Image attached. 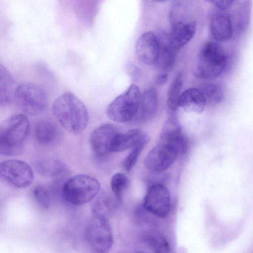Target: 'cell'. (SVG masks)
I'll use <instances>...</instances> for the list:
<instances>
[{"instance_id":"cell-13","label":"cell","mask_w":253,"mask_h":253,"mask_svg":"<svg viewBox=\"0 0 253 253\" xmlns=\"http://www.w3.org/2000/svg\"><path fill=\"white\" fill-rule=\"evenodd\" d=\"M160 50L159 38L152 32L141 34L135 45V52L138 59L146 65L155 63Z\"/></svg>"},{"instance_id":"cell-2","label":"cell","mask_w":253,"mask_h":253,"mask_svg":"<svg viewBox=\"0 0 253 253\" xmlns=\"http://www.w3.org/2000/svg\"><path fill=\"white\" fill-rule=\"evenodd\" d=\"M30 132V124L26 115L11 116L0 126V154L13 156L23 151Z\"/></svg>"},{"instance_id":"cell-1","label":"cell","mask_w":253,"mask_h":253,"mask_svg":"<svg viewBox=\"0 0 253 253\" xmlns=\"http://www.w3.org/2000/svg\"><path fill=\"white\" fill-rule=\"evenodd\" d=\"M52 112L61 126L71 133H81L87 125L88 114L86 108L79 98L71 92H65L55 100Z\"/></svg>"},{"instance_id":"cell-11","label":"cell","mask_w":253,"mask_h":253,"mask_svg":"<svg viewBox=\"0 0 253 253\" xmlns=\"http://www.w3.org/2000/svg\"><path fill=\"white\" fill-rule=\"evenodd\" d=\"M118 133L116 127L110 124H102L93 129L90 136L89 143L97 159H104L111 152L112 143Z\"/></svg>"},{"instance_id":"cell-25","label":"cell","mask_w":253,"mask_h":253,"mask_svg":"<svg viewBox=\"0 0 253 253\" xmlns=\"http://www.w3.org/2000/svg\"><path fill=\"white\" fill-rule=\"evenodd\" d=\"M182 133L181 126L176 117L171 115L165 122L160 134L161 140L165 142L169 138Z\"/></svg>"},{"instance_id":"cell-22","label":"cell","mask_w":253,"mask_h":253,"mask_svg":"<svg viewBox=\"0 0 253 253\" xmlns=\"http://www.w3.org/2000/svg\"><path fill=\"white\" fill-rule=\"evenodd\" d=\"M183 86V75L180 72L170 85L167 98V105L171 112L176 111L179 106V101Z\"/></svg>"},{"instance_id":"cell-27","label":"cell","mask_w":253,"mask_h":253,"mask_svg":"<svg viewBox=\"0 0 253 253\" xmlns=\"http://www.w3.org/2000/svg\"><path fill=\"white\" fill-rule=\"evenodd\" d=\"M33 195L37 202L44 209H48L51 203L49 190L42 185H38L33 190Z\"/></svg>"},{"instance_id":"cell-32","label":"cell","mask_w":253,"mask_h":253,"mask_svg":"<svg viewBox=\"0 0 253 253\" xmlns=\"http://www.w3.org/2000/svg\"><path fill=\"white\" fill-rule=\"evenodd\" d=\"M168 78V74L166 73L159 74L155 78V84L158 86L163 85L167 82Z\"/></svg>"},{"instance_id":"cell-16","label":"cell","mask_w":253,"mask_h":253,"mask_svg":"<svg viewBox=\"0 0 253 253\" xmlns=\"http://www.w3.org/2000/svg\"><path fill=\"white\" fill-rule=\"evenodd\" d=\"M160 41V50L155 64L163 71H169L174 66L178 50L170 43L168 35H163L158 38Z\"/></svg>"},{"instance_id":"cell-6","label":"cell","mask_w":253,"mask_h":253,"mask_svg":"<svg viewBox=\"0 0 253 253\" xmlns=\"http://www.w3.org/2000/svg\"><path fill=\"white\" fill-rule=\"evenodd\" d=\"M14 99L21 111L30 115L42 113L47 105V95L43 88L30 82H23L16 87Z\"/></svg>"},{"instance_id":"cell-5","label":"cell","mask_w":253,"mask_h":253,"mask_svg":"<svg viewBox=\"0 0 253 253\" xmlns=\"http://www.w3.org/2000/svg\"><path fill=\"white\" fill-rule=\"evenodd\" d=\"M170 32L168 39L171 45L178 50L194 36L196 29L195 21L191 20L186 9L180 4H175L169 13Z\"/></svg>"},{"instance_id":"cell-23","label":"cell","mask_w":253,"mask_h":253,"mask_svg":"<svg viewBox=\"0 0 253 253\" xmlns=\"http://www.w3.org/2000/svg\"><path fill=\"white\" fill-rule=\"evenodd\" d=\"M149 140V135L144 133L140 140L131 148L124 161V167L127 171H130L135 165L141 152Z\"/></svg>"},{"instance_id":"cell-14","label":"cell","mask_w":253,"mask_h":253,"mask_svg":"<svg viewBox=\"0 0 253 253\" xmlns=\"http://www.w3.org/2000/svg\"><path fill=\"white\" fill-rule=\"evenodd\" d=\"M210 28L213 38L217 42H226L232 37V23L227 13L217 12L213 14L210 20Z\"/></svg>"},{"instance_id":"cell-29","label":"cell","mask_w":253,"mask_h":253,"mask_svg":"<svg viewBox=\"0 0 253 253\" xmlns=\"http://www.w3.org/2000/svg\"><path fill=\"white\" fill-rule=\"evenodd\" d=\"M148 242L156 253H167L170 252V247L168 240L163 236H151Z\"/></svg>"},{"instance_id":"cell-15","label":"cell","mask_w":253,"mask_h":253,"mask_svg":"<svg viewBox=\"0 0 253 253\" xmlns=\"http://www.w3.org/2000/svg\"><path fill=\"white\" fill-rule=\"evenodd\" d=\"M206 102V98L200 89L190 88L181 93L179 106L188 112L201 113L205 109Z\"/></svg>"},{"instance_id":"cell-18","label":"cell","mask_w":253,"mask_h":253,"mask_svg":"<svg viewBox=\"0 0 253 253\" xmlns=\"http://www.w3.org/2000/svg\"><path fill=\"white\" fill-rule=\"evenodd\" d=\"M158 101L157 92L154 88H149L143 93L139 107V117L141 121H148L154 116L157 111Z\"/></svg>"},{"instance_id":"cell-10","label":"cell","mask_w":253,"mask_h":253,"mask_svg":"<svg viewBox=\"0 0 253 253\" xmlns=\"http://www.w3.org/2000/svg\"><path fill=\"white\" fill-rule=\"evenodd\" d=\"M143 207L148 212L159 218L167 216L171 208L170 195L168 188L161 184L152 185L144 197Z\"/></svg>"},{"instance_id":"cell-3","label":"cell","mask_w":253,"mask_h":253,"mask_svg":"<svg viewBox=\"0 0 253 253\" xmlns=\"http://www.w3.org/2000/svg\"><path fill=\"white\" fill-rule=\"evenodd\" d=\"M228 61V55L220 44L208 42L200 50L194 74L201 79L216 78L227 69Z\"/></svg>"},{"instance_id":"cell-26","label":"cell","mask_w":253,"mask_h":253,"mask_svg":"<svg viewBox=\"0 0 253 253\" xmlns=\"http://www.w3.org/2000/svg\"><path fill=\"white\" fill-rule=\"evenodd\" d=\"M128 178L123 173L117 172L112 177L111 189L118 200L120 201L122 199L124 191L128 187Z\"/></svg>"},{"instance_id":"cell-8","label":"cell","mask_w":253,"mask_h":253,"mask_svg":"<svg viewBox=\"0 0 253 253\" xmlns=\"http://www.w3.org/2000/svg\"><path fill=\"white\" fill-rule=\"evenodd\" d=\"M88 246L94 252H108L113 244V235L108 218L92 215L85 229Z\"/></svg>"},{"instance_id":"cell-4","label":"cell","mask_w":253,"mask_h":253,"mask_svg":"<svg viewBox=\"0 0 253 253\" xmlns=\"http://www.w3.org/2000/svg\"><path fill=\"white\" fill-rule=\"evenodd\" d=\"M100 189L99 182L94 177L85 174L74 175L62 184V197L70 204L80 206L94 199Z\"/></svg>"},{"instance_id":"cell-19","label":"cell","mask_w":253,"mask_h":253,"mask_svg":"<svg viewBox=\"0 0 253 253\" xmlns=\"http://www.w3.org/2000/svg\"><path fill=\"white\" fill-rule=\"evenodd\" d=\"M144 133L139 129H133L125 133H118L112 143L111 152H123L133 146Z\"/></svg>"},{"instance_id":"cell-21","label":"cell","mask_w":253,"mask_h":253,"mask_svg":"<svg viewBox=\"0 0 253 253\" xmlns=\"http://www.w3.org/2000/svg\"><path fill=\"white\" fill-rule=\"evenodd\" d=\"M36 168L39 173L46 177L59 176L66 169V167L62 162L52 159L39 161L36 163Z\"/></svg>"},{"instance_id":"cell-24","label":"cell","mask_w":253,"mask_h":253,"mask_svg":"<svg viewBox=\"0 0 253 253\" xmlns=\"http://www.w3.org/2000/svg\"><path fill=\"white\" fill-rule=\"evenodd\" d=\"M207 99L211 102L219 104L225 96L224 88L221 84L215 83H206L202 85L200 89Z\"/></svg>"},{"instance_id":"cell-30","label":"cell","mask_w":253,"mask_h":253,"mask_svg":"<svg viewBox=\"0 0 253 253\" xmlns=\"http://www.w3.org/2000/svg\"><path fill=\"white\" fill-rule=\"evenodd\" d=\"M214 5L221 10L230 8L233 5L234 0H205Z\"/></svg>"},{"instance_id":"cell-31","label":"cell","mask_w":253,"mask_h":253,"mask_svg":"<svg viewBox=\"0 0 253 253\" xmlns=\"http://www.w3.org/2000/svg\"><path fill=\"white\" fill-rule=\"evenodd\" d=\"M126 70L127 73L133 80L136 81L140 78L141 76V71L135 65L131 63L128 64L126 65Z\"/></svg>"},{"instance_id":"cell-33","label":"cell","mask_w":253,"mask_h":253,"mask_svg":"<svg viewBox=\"0 0 253 253\" xmlns=\"http://www.w3.org/2000/svg\"><path fill=\"white\" fill-rule=\"evenodd\" d=\"M155 0L156 1H157V2H163L167 1L169 0Z\"/></svg>"},{"instance_id":"cell-17","label":"cell","mask_w":253,"mask_h":253,"mask_svg":"<svg viewBox=\"0 0 253 253\" xmlns=\"http://www.w3.org/2000/svg\"><path fill=\"white\" fill-rule=\"evenodd\" d=\"M59 135L58 127L49 121H40L35 126L36 139L42 145L48 146L53 144L58 139Z\"/></svg>"},{"instance_id":"cell-28","label":"cell","mask_w":253,"mask_h":253,"mask_svg":"<svg viewBox=\"0 0 253 253\" xmlns=\"http://www.w3.org/2000/svg\"><path fill=\"white\" fill-rule=\"evenodd\" d=\"M110 206L108 200L103 197H98L92 205V215L108 218L110 210Z\"/></svg>"},{"instance_id":"cell-7","label":"cell","mask_w":253,"mask_h":253,"mask_svg":"<svg viewBox=\"0 0 253 253\" xmlns=\"http://www.w3.org/2000/svg\"><path fill=\"white\" fill-rule=\"evenodd\" d=\"M141 99L139 88L134 84L114 99L106 109V115L117 123L127 122L138 111Z\"/></svg>"},{"instance_id":"cell-12","label":"cell","mask_w":253,"mask_h":253,"mask_svg":"<svg viewBox=\"0 0 253 253\" xmlns=\"http://www.w3.org/2000/svg\"><path fill=\"white\" fill-rule=\"evenodd\" d=\"M178 155L172 147L163 143L149 151L144 160V165L147 169L152 172H161L173 164Z\"/></svg>"},{"instance_id":"cell-20","label":"cell","mask_w":253,"mask_h":253,"mask_svg":"<svg viewBox=\"0 0 253 253\" xmlns=\"http://www.w3.org/2000/svg\"><path fill=\"white\" fill-rule=\"evenodd\" d=\"M14 81L10 73L2 65H0V105L8 104L14 98Z\"/></svg>"},{"instance_id":"cell-9","label":"cell","mask_w":253,"mask_h":253,"mask_svg":"<svg viewBox=\"0 0 253 253\" xmlns=\"http://www.w3.org/2000/svg\"><path fill=\"white\" fill-rule=\"evenodd\" d=\"M1 177L8 183L18 188H24L32 184L34 172L30 166L24 161L9 159L0 164Z\"/></svg>"}]
</instances>
